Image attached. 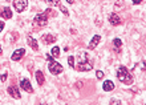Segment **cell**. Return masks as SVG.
<instances>
[{"mask_svg": "<svg viewBox=\"0 0 146 105\" xmlns=\"http://www.w3.org/2000/svg\"><path fill=\"white\" fill-rule=\"evenodd\" d=\"M117 77H118L119 81L123 82V84H126V85L133 84V77H131V74L129 73V70L122 65L119 66L118 70H117Z\"/></svg>", "mask_w": 146, "mask_h": 105, "instance_id": "cell-1", "label": "cell"}, {"mask_svg": "<svg viewBox=\"0 0 146 105\" xmlns=\"http://www.w3.org/2000/svg\"><path fill=\"white\" fill-rule=\"evenodd\" d=\"M46 58L49 60L48 68H49V72H50V73L54 74V76H56V74H60V73H61L62 69H64L61 64H58L57 61H54V60H52V54H48V56H46Z\"/></svg>", "mask_w": 146, "mask_h": 105, "instance_id": "cell-2", "label": "cell"}, {"mask_svg": "<svg viewBox=\"0 0 146 105\" xmlns=\"http://www.w3.org/2000/svg\"><path fill=\"white\" fill-rule=\"evenodd\" d=\"M35 23L38 27H45L46 23H48V16L45 13H38L35 16Z\"/></svg>", "mask_w": 146, "mask_h": 105, "instance_id": "cell-3", "label": "cell"}, {"mask_svg": "<svg viewBox=\"0 0 146 105\" xmlns=\"http://www.w3.org/2000/svg\"><path fill=\"white\" fill-rule=\"evenodd\" d=\"M28 5V0H15L13 1V7L17 12H23Z\"/></svg>", "mask_w": 146, "mask_h": 105, "instance_id": "cell-4", "label": "cell"}, {"mask_svg": "<svg viewBox=\"0 0 146 105\" xmlns=\"http://www.w3.org/2000/svg\"><path fill=\"white\" fill-rule=\"evenodd\" d=\"M93 66L89 61H80L77 64V69L81 70V72H85V70H90Z\"/></svg>", "mask_w": 146, "mask_h": 105, "instance_id": "cell-5", "label": "cell"}, {"mask_svg": "<svg viewBox=\"0 0 146 105\" xmlns=\"http://www.w3.org/2000/svg\"><path fill=\"white\" fill-rule=\"evenodd\" d=\"M20 86H21L25 92H28V93H32V92H33V88H32L31 82L28 81L27 78H23V80L20 81Z\"/></svg>", "mask_w": 146, "mask_h": 105, "instance_id": "cell-6", "label": "cell"}, {"mask_svg": "<svg viewBox=\"0 0 146 105\" xmlns=\"http://www.w3.org/2000/svg\"><path fill=\"white\" fill-rule=\"evenodd\" d=\"M24 54H25V49H23V48H20V49H16L13 53H12L11 58L13 60V61H19L20 58L23 57Z\"/></svg>", "mask_w": 146, "mask_h": 105, "instance_id": "cell-7", "label": "cell"}, {"mask_svg": "<svg viewBox=\"0 0 146 105\" xmlns=\"http://www.w3.org/2000/svg\"><path fill=\"white\" fill-rule=\"evenodd\" d=\"M41 40L44 44H53L54 41H56V36L54 35H50V33H46V35H42L41 36Z\"/></svg>", "mask_w": 146, "mask_h": 105, "instance_id": "cell-8", "label": "cell"}, {"mask_svg": "<svg viewBox=\"0 0 146 105\" xmlns=\"http://www.w3.org/2000/svg\"><path fill=\"white\" fill-rule=\"evenodd\" d=\"M109 23L111 24V25H119V24H121V19H119L118 17V15H117V13H114V12H113V13H110V15H109Z\"/></svg>", "mask_w": 146, "mask_h": 105, "instance_id": "cell-9", "label": "cell"}, {"mask_svg": "<svg viewBox=\"0 0 146 105\" xmlns=\"http://www.w3.org/2000/svg\"><path fill=\"white\" fill-rule=\"evenodd\" d=\"M100 40H101V36H100V35H94V36H93V39L90 40V43H89L88 49H94V48L98 45Z\"/></svg>", "mask_w": 146, "mask_h": 105, "instance_id": "cell-10", "label": "cell"}, {"mask_svg": "<svg viewBox=\"0 0 146 105\" xmlns=\"http://www.w3.org/2000/svg\"><path fill=\"white\" fill-rule=\"evenodd\" d=\"M0 16H3L4 19H11V17H12L11 8H8V7L1 8V11H0Z\"/></svg>", "mask_w": 146, "mask_h": 105, "instance_id": "cell-11", "label": "cell"}, {"mask_svg": "<svg viewBox=\"0 0 146 105\" xmlns=\"http://www.w3.org/2000/svg\"><path fill=\"white\" fill-rule=\"evenodd\" d=\"M8 93L11 94L13 98H20V92L16 86H12V85L8 86Z\"/></svg>", "mask_w": 146, "mask_h": 105, "instance_id": "cell-12", "label": "cell"}, {"mask_svg": "<svg viewBox=\"0 0 146 105\" xmlns=\"http://www.w3.org/2000/svg\"><path fill=\"white\" fill-rule=\"evenodd\" d=\"M27 41H28V45H29L32 49H35V51H37V49H38L37 41H36V39H33L32 36H28V37H27Z\"/></svg>", "mask_w": 146, "mask_h": 105, "instance_id": "cell-13", "label": "cell"}, {"mask_svg": "<svg viewBox=\"0 0 146 105\" xmlns=\"http://www.w3.org/2000/svg\"><path fill=\"white\" fill-rule=\"evenodd\" d=\"M102 88H104L105 92H110V90L114 89V82L110 81V80H108V81H105V82H104Z\"/></svg>", "mask_w": 146, "mask_h": 105, "instance_id": "cell-14", "label": "cell"}, {"mask_svg": "<svg viewBox=\"0 0 146 105\" xmlns=\"http://www.w3.org/2000/svg\"><path fill=\"white\" fill-rule=\"evenodd\" d=\"M36 80H37L38 85H42V84H44V73H42L41 70H37V72H36Z\"/></svg>", "mask_w": 146, "mask_h": 105, "instance_id": "cell-15", "label": "cell"}, {"mask_svg": "<svg viewBox=\"0 0 146 105\" xmlns=\"http://www.w3.org/2000/svg\"><path fill=\"white\" fill-rule=\"evenodd\" d=\"M50 54H52V57H58V56H60V48L53 47L52 51H50Z\"/></svg>", "mask_w": 146, "mask_h": 105, "instance_id": "cell-16", "label": "cell"}, {"mask_svg": "<svg viewBox=\"0 0 146 105\" xmlns=\"http://www.w3.org/2000/svg\"><path fill=\"white\" fill-rule=\"evenodd\" d=\"M46 4L49 7H58L60 5V0H46Z\"/></svg>", "mask_w": 146, "mask_h": 105, "instance_id": "cell-17", "label": "cell"}, {"mask_svg": "<svg viewBox=\"0 0 146 105\" xmlns=\"http://www.w3.org/2000/svg\"><path fill=\"white\" fill-rule=\"evenodd\" d=\"M113 45H114L115 48H121L122 43H121V40H119V39H114V40H113Z\"/></svg>", "mask_w": 146, "mask_h": 105, "instance_id": "cell-18", "label": "cell"}, {"mask_svg": "<svg viewBox=\"0 0 146 105\" xmlns=\"http://www.w3.org/2000/svg\"><path fill=\"white\" fill-rule=\"evenodd\" d=\"M58 7L61 8V12H62V13H64V15H65V16H68V15H69V12H68V9H66V8L64 7V5H61V4H60Z\"/></svg>", "mask_w": 146, "mask_h": 105, "instance_id": "cell-19", "label": "cell"}, {"mask_svg": "<svg viewBox=\"0 0 146 105\" xmlns=\"http://www.w3.org/2000/svg\"><path fill=\"white\" fill-rule=\"evenodd\" d=\"M68 62H69V65L72 66V68H74V57H73V56H69V58H68Z\"/></svg>", "mask_w": 146, "mask_h": 105, "instance_id": "cell-20", "label": "cell"}, {"mask_svg": "<svg viewBox=\"0 0 146 105\" xmlns=\"http://www.w3.org/2000/svg\"><path fill=\"white\" fill-rule=\"evenodd\" d=\"M96 76H97V78H102V77H104V72L97 70V72H96Z\"/></svg>", "mask_w": 146, "mask_h": 105, "instance_id": "cell-21", "label": "cell"}, {"mask_svg": "<svg viewBox=\"0 0 146 105\" xmlns=\"http://www.w3.org/2000/svg\"><path fill=\"white\" fill-rule=\"evenodd\" d=\"M5 80H7V73L1 74V76H0V81H1V82H4V81H5Z\"/></svg>", "mask_w": 146, "mask_h": 105, "instance_id": "cell-22", "label": "cell"}, {"mask_svg": "<svg viewBox=\"0 0 146 105\" xmlns=\"http://www.w3.org/2000/svg\"><path fill=\"white\" fill-rule=\"evenodd\" d=\"M3 29H4V23L1 21V20H0V32L3 31Z\"/></svg>", "mask_w": 146, "mask_h": 105, "instance_id": "cell-23", "label": "cell"}, {"mask_svg": "<svg viewBox=\"0 0 146 105\" xmlns=\"http://www.w3.org/2000/svg\"><path fill=\"white\" fill-rule=\"evenodd\" d=\"M133 3H134V4H139V3H141V0H133Z\"/></svg>", "mask_w": 146, "mask_h": 105, "instance_id": "cell-24", "label": "cell"}, {"mask_svg": "<svg viewBox=\"0 0 146 105\" xmlns=\"http://www.w3.org/2000/svg\"><path fill=\"white\" fill-rule=\"evenodd\" d=\"M66 1H68L69 4H73V0H66Z\"/></svg>", "mask_w": 146, "mask_h": 105, "instance_id": "cell-25", "label": "cell"}, {"mask_svg": "<svg viewBox=\"0 0 146 105\" xmlns=\"http://www.w3.org/2000/svg\"><path fill=\"white\" fill-rule=\"evenodd\" d=\"M1 52H3V51H1V45H0V54H1Z\"/></svg>", "mask_w": 146, "mask_h": 105, "instance_id": "cell-26", "label": "cell"}]
</instances>
